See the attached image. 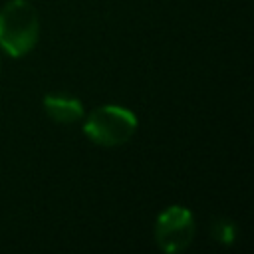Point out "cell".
<instances>
[{
  "label": "cell",
  "mask_w": 254,
  "mask_h": 254,
  "mask_svg": "<svg viewBox=\"0 0 254 254\" xmlns=\"http://www.w3.org/2000/svg\"><path fill=\"white\" fill-rule=\"evenodd\" d=\"M194 236V216L181 204L167 206L155 222V240L165 252L185 250Z\"/></svg>",
  "instance_id": "obj_3"
},
{
  "label": "cell",
  "mask_w": 254,
  "mask_h": 254,
  "mask_svg": "<svg viewBox=\"0 0 254 254\" xmlns=\"http://www.w3.org/2000/svg\"><path fill=\"white\" fill-rule=\"evenodd\" d=\"M137 131V117L123 105H101L83 121L85 137L101 147H119Z\"/></svg>",
  "instance_id": "obj_2"
},
{
  "label": "cell",
  "mask_w": 254,
  "mask_h": 254,
  "mask_svg": "<svg viewBox=\"0 0 254 254\" xmlns=\"http://www.w3.org/2000/svg\"><path fill=\"white\" fill-rule=\"evenodd\" d=\"M236 236V226L228 218H218L212 222V238L222 244H232Z\"/></svg>",
  "instance_id": "obj_5"
},
{
  "label": "cell",
  "mask_w": 254,
  "mask_h": 254,
  "mask_svg": "<svg viewBox=\"0 0 254 254\" xmlns=\"http://www.w3.org/2000/svg\"><path fill=\"white\" fill-rule=\"evenodd\" d=\"M44 111L56 123H75L83 117V105L69 93H48L44 97Z\"/></svg>",
  "instance_id": "obj_4"
},
{
  "label": "cell",
  "mask_w": 254,
  "mask_h": 254,
  "mask_svg": "<svg viewBox=\"0 0 254 254\" xmlns=\"http://www.w3.org/2000/svg\"><path fill=\"white\" fill-rule=\"evenodd\" d=\"M40 38V18L28 0H10L0 10V48L12 58L30 54Z\"/></svg>",
  "instance_id": "obj_1"
}]
</instances>
